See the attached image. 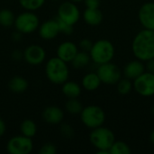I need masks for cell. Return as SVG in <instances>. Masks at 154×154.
Returning a JSON list of instances; mask_svg holds the SVG:
<instances>
[{
	"label": "cell",
	"instance_id": "10",
	"mask_svg": "<svg viewBox=\"0 0 154 154\" xmlns=\"http://www.w3.org/2000/svg\"><path fill=\"white\" fill-rule=\"evenodd\" d=\"M57 17L74 26L80 19V11L74 2L66 1L60 5Z\"/></svg>",
	"mask_w": 154,
	"mask_h": 154
},
{
	"label": "cell",
	"instance_id": "2",
	"mask_svg": "<svg viewBox=\"0 0 154 154\" xmlns=\"http://www.w3.org/2000/svg\"><path fill=\"white\" fill-rule=\"evenodd\" d=\"M45 74L50 82L55 85H62L69 79V69L68 63L60 58L52 57L45 64Z\"/></svg>",
	"mask_w": 154,
	"mask_h": 154
},
{
	"label": "cell",
	"instance_id": "3",
	"mask_svg": "<svg viewBox=\"0 0 154 154\" xmlns=\"http://www.w3.org/2000/svg\"><path fill=\"white\" fill-rule=\"evenodd\" d=\"M115 54L116 50L114 44L106 39H100L95 42L89 51L91 60L97 65L112 61Z\"/></svg>",
	"mask_w": 154,
	"mask_h": 154
},
{
	"label": "cell",
	"instance_id": "23",
	"mask_svg": "<svg viewBox=\"0 0 154 154\" xmlns=\"http://www.w3.org/2000/svg\"><path fill=\"white\" fill-rule=\"evenodd\" d=\"M15 16L10 9H2L0 10V25L5 28L11 27L14 25Z\"/></svg>",
	"mask_w": 154,
	"mask_h": 154
},
{
	"label": "cell",
	"instance_id": "22",
	"mask_svg": "<svg viewBox=\"0 0 154 154\" xmlns=\"http://www.w3.org/2000/svg\"><path fill=\"white\" fill-rule=\"evenodd\" d=\"M20 133L29 138L34 137L37 134V125L35 122L31 119L23 120L20 125Z\"/></svg>",
	"mask_w": 154,
	"mask_h": 154
},
{
	"label": "cell",
	"instance_id": "31",
	"mask_svg": "<svg viewBox=\"0 0 154 154\" xmlns=\"http://www.w3.org/2000/svg\"><path fill=\"white\" fill-rule=\"evenodd\" d=\"M92 45H93V42L88 39V38H85V39H82L79 43V47L81 51H87V52H89V51L91 50L92 48Z\"/></svg>",
	"mask_w": 154,
	"mask_h": 154
},
{
	"label": "cell",
	"instance_id": "13",
	"mask_svg": "<svg viewBox=\"0 0 154 154\" xmlns=\"http://www.w3.org/2000/svg\"><path fill=\"white\" fill-rule=\"evenodd\" d=\"M38 32L40 37L45 41L55 39L59 35V33H60L57 19H50L43 22L42 23H40Z\"/></svg>",
	"mask_w": 154,
	"mask_h": 154
},
{
	"label": "cell",
	"instance_id": "11",
	"mask_svg": "<svg viewBox=\"0 0 154 154\" xmlns=\"http://www.w3.org/2000/svg\"><path fill=\"white\" fill-rule=\"evenodd\" d=\"M45 59L46 51L39 44H31L23 51V60L30 65H40Z\"/></svg>",
	"mask_w": 154,
	"mask_h": 154
},
{
	"label": "cell",
	"instance_id": "19",
	"mask_svg": "<svg viewBox=\"0 0 154 154\" xmlns=\"http://www.w3.org/2000/svg\"><path fill=\"white\" fill-rule=\"evenodd\" d=\"M61 86V92L67 98H78L81 95L82 88L75 81L67 80Z\"/></svg>",
	"mask_w": 154,
	"mask_h": 154
},
{
	"label": "cell",
	"instance_id": "14",
	"mask_svg": "<svg viewBox=\"0 0 154 154\" xmlns=\"http://www.w3.org/2000/svg\"><path fill=\"white\" fill-rule=\"evenodd\" d=\"M79 52V47L76 43L67 41L61 42L57 48V57L63 61L69 63L74 59L76 54Z\"/></svg>",
	"mask_w": 154,
	"mask_h": 154
},
{
	"label": "cell",
	"instance_id": "6",
	"mask_svg": "<svg viewBox=\"0 0 154 154\" xmlns=\"http://www.w3.org/2000/svg\"><path fill=\"white\" fill-rule=\"evenodd\" d=\"M14 25L16 31L20 32L22 34H30L38 30L40 20L34 12L25 10L15 16Z\"/></svg>",
	"mask_w": 154,
	"mask_h": 154
},
{
	"label": "cell",
	"instance_id": "29",
	"mask_svg": "<svg viewBox=\"0 0 154 154\" xmlns=\"http://www.w3.org/2000/svg\"><path fill=\"white\" fill-rule=\"evenodd\" d=\"M60 134L64 138L70 139L74 136V129L69 124H63L60 127Z\"/></svg>",
	"mask_w": 154,
	"mask_h": 154
},
{
	"label": "cell",
	"instance_id": "27",
	"mask_svg": "<svg viewBox=\"0 0 154 154\" xmlns=\"http://www.w3.org/2000/svg\"><path fill=\"white\" fill-rule=\"evenodd\" d=\"M133 88H134L133 82L129 79H126V78L121 79L116 83V89L120 95H123V96L128 95L133 90Z\"/></svg>",
	"mask_w": 154,
	"mask_h": 154
},
{
	"label": "cell",
	"instance_id": "32",
	"mask_svg": "<svg viewBox=\"0 0 154 154\" xmlns=\"http://www.w3.org/2000/svg\"><path fill=\"white\" fill-rule=\"evenodd\" d=\"M86 8H99L100 0H83Z\"/></svg>",
	"mask_w": 154,
	"mask_h": 154
},
{
	"label": "cell",
	"instance_id": "34",
	"mask_svg": "<svg viewBox=\"0 0 154 154\" xmlns=\"http://www.w3.org/2000/svg\"><path fill=\"white\" fill-rule=\"evenodd\" d=\"M146 64H145V70L146 71H149V72H152L154 73V58L145 61Z\"/></svg>",
	"mask_w": 154,
	"mask_h": 154
},
{
	"label": "cell",
	"instance_id": "5",
	"mask_svg": "<svg viewBox=\"0 0 154 154\" xmlns=\"http://www.w3.org/2000/svg\"><path fill=\"white\" fill-rule=\"evenodd\" d=\"M79 116L82 124L91 130L102 126L106 122L105 111L96 105H90L83 107Z\"/></svg>",
	"mask_w": 154,
	"mask_h": 154
},
{
	"label": "cell",
	"instance_id": "33",
	"mask_svg": "<svg viewBox=\"0 0 154 154\" xmlns=\"http://www.w3.org/2000/svg\"><path fill=\"white\" fill-rule=\"evenodd\" d=\"M12 58L17 61L23 59V51H22L20 50H14L12 53Z\"/></svg>",
	"mask_w": 154,
	"mask_h": 154
},
{
	"label": "cell",
	"instance_id": "16",
	"mask_svg": "<svg viewBox=\"0 0 154 154\" xmlns=\"http://www.w3.org/2000/svg\"><path fill=\"white\" fill-rule=\"evenodd\" d=\"M64 111L56 106H47L42 112V119L50 125H59L63 121Z\"/></svg>",
	"mask_w": 154,
	"mask_h": 154
},
{
	"label": "cell",
	"instance_id": "4",
	"mask_svg": "<svg viewBox=\"0 0 154 154\" xmlns=\"http://www.w3.org/2000/svg\"><path fill=\"white\" fill-rule=\"evenodd\" d=\"M89 141L97 151L109 152L110 147L116 141V136L112 130L102 125L92 129L89 134Z\"/></svg>",
	"mask_w": 154,
	"mask_h": 154
},
{
	"label": "cell",
	"instance_id": "28",
	"mask_svg": "<svg viewBox=\"0 0 154 154\" xmlns=\"http://www.w3.org/2000/svg\"><path fill=\"white\" fill-rule=\"evenodd\" d=\"M58 23H59V28H60V32L65 34V35H70L73 32V25L59 19L58 17H56Z\"/></svg>",
	"mask_w": 154,
	"mask_h": 154
},
{
	"label": "cell",
	"instance_id": "18",
	"mask_svg": "<svg viewBox=\"0 0 154 154\" xmlns=\"http://www.w3.org/2000/svg\"><path fill=\"white\" fill-rule=\"evenodd\" d=\"M102 84L98 75L97 74V72H89L88 74H86L81 81V85L82 88L89 92L95 91L97 90L100 85Z\"/></svg>",
	"mask_w": 154,
	"mask_h": 154
},
{
	"label": "cell",
	"instance_id": "15",
	"mask_svg": "<svg viewBox=\"0 0 154 154\" xmlns=\"http://www.w3.org/2000/svg\"><path fill=\"white\" fill-rule=\"evenodd\" d=\"M144 71H145V65L143 61L135 59L125 65L122 73L125 76V78L129 79L131 80H134Z\"/></svg>",
	"mask_w": 154,
	"mask_h": 154
},
{
	"label": "cell",
	"instance_id": "1",
	"mask_svg": "<svg viewBox=\"0 0 154 154\" xmlns=\"http://www.w3.org/2000/svg\"><path fill=\"white\" fill-rule=\"evenodd\" d=\"M132 51L135 59L143 62L154 58V31L141 30L133 40Z\"/></svg>",
	"mask_w": 154,
	"mask_h": 154
},
{
	"label": "cell",
	"instance_id": "26",
	"mask_svg": "<svg viewBox=\"0 0 154 154\" xmlns=\"http://www.w3.org/2000/svg\"><path fill=\"white\" fill-rule=\"evenodd\" d=\"M46 0H18L20 5L27 11H36L40 9Z\"/></svg>",
	"mask_w": 154,
	"mask_h": 154
},
{
	"label": "cell",
	"instance_id": "20",
	"mask_svg": "<svg viewBox=\"0 0 154 154\" xmlns=\"http://www.w3.org/2000/svg\"><path fill=\"white\" fill-rule=\"evenodd\" d=\"M28 87H29V83L27 79H25L21 76H15L12 78L8 82V88L10 89V91L16 94L25 92Z\"/></svg>",
	"mask_w": 154,
	"mask_h": 154
},
{
	"label": "cell",
	"instance_id": "17",
	"mask_svg": "<svg viewBox=\"0 0 154 154\" xmlns=\"http://www.w3.org/2000/svg\"><path fill=\"white\" fill-rule=\"evenodd\" d=\"M103 13L99 8H86L83 13L85 23L90 26H97L103 21Z\"/></svg>",
	"mask_w": 154,
	"mask_h": 154
},
{
	"label": "cell",
	"instance_id": "38",
	"mask_svg": "<svg viewBox=\"0 0 154 154\" xmlns=\"http://www.w3.org/2000/svg\"><path fill=\"white\" fill-rule=\"evenodd\" d=\"M69 1H72L74 3H79V2H82L83 0H69Z\"/></svg>",
	"mask_w": 154,
	"mask_h": 154
},
{
	"label": "cell",
	"instance_id": "30",
	"mask_svg": "<svg viewBox=\"0 0 154 154\" xmlns=\"http://www.w3.org/2000/svg\"><path fill=\"white\" fill-rule=\"evenodd\" d=\"M56 152H57V148L51 143H47L43 144L39 151L40 154H55Z\"/></svg>",
	"mask_w": 154,
	"mask_h": 154
},
{
	"label": "cell",
	"instance_id": "9",
	"mask_svg": "<svg viewBox=\"0 0 154 154\" xmlns=\"http://www.w3.org/2000/svg\"><path fill=\"white\" fill-rule=\"evenodd\" d=\"M32 149L33 143L32 138L23 134L10 138L6 144V151L10 154H29L32 152Z\"/></svg>",
	"mask_w": 154,
	"mask_h": 154
},
{
	"label": "cell",
	"instance_id": "8",
	"mask_svg": "<svg viewBox=\"0 0 154 154\" xmlns=\"http://www.w3.org/2000/svg\"><path fill=\"white\" fill-rule=\"evenodd\" d=\"M134 89L137 94L144 97L154 96V73L144 71L134 80Z\"/></svg>",
	"mask_w": 154,
	"mask_h": 154
},
{
	"label": "cell",
	"instance_id": "12",
	"mask_svg": "<svg viewBox=\"0 0 154 154\" xmlns=\"http://www.w3.org/2000/svg\"><path fill=\"white\" fill-rule=\"evenodd\" d=\"M138 19L144 29L154 31V2H146L140 7Z\"/></svg>",
	"mask_w": 154,
	"mask_h": 154
},
{
	"label": "cell",
	"instance_id": "37",
	"mask_svg": "<svg viewBox=\"0 0 154 154\" xmlns=\"http://www.w3.org/2000/svg\"><path fill=\"white\" fill-rule=\"evenodd\" d=\"M150 142L154 145V129L150 134Z\"/></svg>",
	"mask_w": 154,
	"mask_h": 154
},
{
	"label": "cell",
	"instance_id": "21",
	"mask_svg": "<svg viewBox=\"0 0 154 154\" xmlns=\"http://www.w3.org/2000/svg\"><path fill=\"white\" fill-rule=\"evenodd\" d=\"M90 60H91V58H90L89 52L79 51V52L76 54V56L74 57V59L71 60L70 63L74 69H83L86 66H88L89 64Z\"/></svg>",
	"mask_w": 154,
	"mask_h": 154
},
{
	"label": "cell",
	"instance_id": "35",
	"mask_svg": "<svg viewBox=\"0 0 154 154\" xmlns=\"http://www.w3.org/2000/svg\"><path fill=\"white\" fill-rule=\"evenodd\" d=\"M5 131H6V125L5 121L0 117V137L5 134Z\"/></svg>",
	"mask_w": 154,
	"mask_h": 154
},
{
	"label": "cell",
	"instance_id": "25",
	"mask_svg": "<svg viewBox=\"0 0 154 154\" xmlns=\"http://www.w3.org/2000/svg\"><path fill=\"white\" fill-rule=\"evenodd\" d=\"M131 152V147L123 141H115L109 149L110 154H130Z\"/></svg>",
	"mask_w": 154,
	"mask_h": 154
},
{
	"label": "cell",
	"instance_id": "24",
	"mask_svg": "<svg viewBox=\"0 0 154 154\" xmlns=\"http://www.w3.org/2000/svg\"><path fill=\"white\" fill-rule=\"evenodd\" d=\"M65 109L70 115H79L83 109V105L78 98H68Z\"/></svg>",
	"mask_w": 154,
	"mask_h": 154
},
{
	"label": "cell",
	"instance_id": "39",
	"mask_svg": "<svg viewBox=\"0 0 154 154\" xmlns=\"http://www.w3.org/2000/svg\"><path fill=\"white\" fill-rule=\"evenodd\" d=\"M152 116L154 117V106L152 107Z\"/></svg>",
	"mask_w": 154,
	"mask_h": 154
},
{
	"label": "cell",
	"instance_id": "36",
	"mask_svg": "<svg viewBox=\"0 0 154 154\" xmlns=\"http://www.w3.org/2000/svg\"><path fill=\"white\" fill-rule=\"evenodd\" d=\"M12 38H13V40H14V41H15V42H19V41L21 40V38H22V33H21L20 32L16 31L14 33H13Z\"/></svg>",
	"mask_w": 154,
	"mask_h": 154
},
{
	"label": "cell",
	"instance_id": "7",
	"mask_svg": "<svg viewBox=\"0 0 154 154\" xmlns=\"http://www.w3.org/2000/svg\"><path fill=\"white\" fill-rule=\"evenodd\" d=\"M101 82L106 85H116V83L122 79V71L119 67L112 61L98 65L97 69Z\"/></svg>",
	"mask_w": 154,
	"mask_h": 154
},
{
	"label": "cell",
	"instance_id": "40",
	"mask_svg": "<svg viewBox=\"0 0 154 154\" xmlns=\"http://www.w3.org/2000/svg\"><path fill=\"white\" fill-rule=\"evenodd\" d=\"M52 1H58V0H52Z\"/></svg>",
	"mask_w": 154,
	"mask_h": 154
}]
</instances>
